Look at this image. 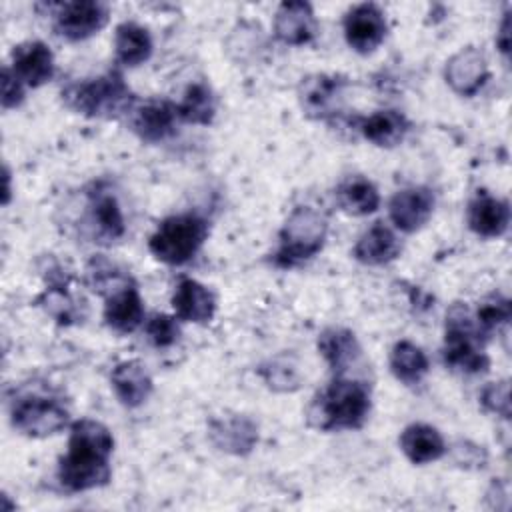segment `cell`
Here are the masks:
<instances>
[{"instance_id":"32","label":"cell","mask_w":512,"mask_h":512,"mask_svg":"<svg viewBox=\"0 0 512 512\" xmlns=\"http://www.w3.org/2000/svg\"><path fill=\"white\" fill-rule=\"evenodd\" d=\"M146 336L148 340L156 346V348H168L172 344L178 342L180 338V324L176 316H168V314H154L146 320L144 324Z\"/></svg>"},{"instance_id":"12","label":"cell","mask_w":512,"mask_h":512,"mask_svg":"<svg viewBox=\"0 0 512 512\" xmlns=\"http://www.w3.org/2000/svg\"><path fill=\"white\" fill-rule=\"evenodd\" d=\"M446 84L460 96H476L490 80V68L484 52L476 46L460 48L444 66Z\"/></svg>"},{"instance_id":"14","label":"cell","mask_w":512,"mask_h":512,"mask_svg":"<svg viewBox=\"0 0 512 512\" xmlns=\"http://www.w3.org/2000/svg\"><path fill=\"white\" fill-rule=\"evenodd\" d=\"M104 322L118 334H130L144 324V302L132 278L104 296Z\"/></svg>"},{"instance_id":"30","label":"cell","mask_w":512,"mask_h":512,"mask_svg":"<svg viewBox=\"0 0 512 512\" xmlns=\"http://www.w3.org/2000/svg\"><path fill=\"white\" fill-rule=\"evenodd\" d=\"M38 304L58 322V324H72L78 320L80 312L76 306V300L72 298V294L68 292V280L64 274H60L58 278H54L50 274L48 286L46 290L40 294Z\"/></svg>"},{"instance_id":"31","label":"cell","mask_w":512,"mask_h":512,"mask_svg":"<svg viewBox=\"0 0 512 512\" xmlns=\"http://www.w3.org/2000/svg\"><path fill=\"white\" fill-rule=\"evenodd\" d=\"M510 316H512V306H510V300L502 294H490L486 296L478 308H476V314L472 316L480 334L486 338L490 336L496 328L504 326L510 322Z\"/></svg>"},{"instance_id":"15","label":"cell","mask_w":512,"mask_h":512,"mask_svg":"<svg viewBox=\"0 0 512 512\" xmlns=\"http://www.w3.org/2000/svg\"><path fill=\"white\" fill-rule=\"evenodd\" d=\"M318 352L330 366L334 376H350L362 366V346L356 334L342 326H330L318 336Z\"/></svg>"},{"instance_id":"21","label":"cell","mask_w":512,"mask_h":512,"mask_svg":"<svg viewBox=\"0 0 512 512\" xmlns=\"http://www.w3.org/2000/svg\"><path fill=\"white\" fill-rule=\"evenodd\" d=\"M210 438L218 450L244 456L258 442V426L242 414L216 418L210 422Z\"/></svg>"},{"instance_id":"34","label":"cell","mask_w":512,"mask_h":512,"mask_svg":"<svg viewBox=\"0 0 512 512\" xmlns=\"http://www.w3.org/2000/svg\"><path fill=\"white\" fill-rule=\"evenodd\" d=\"M260 374L272 390L286 392V390H294L298 386L296 368L286 364L284 358H276V360H270L268 364H262Z\"/></svg>"},{"instance_id":"35","label":"cell","mask_w":512,"mask_h":512,"mask_svg":"<svg viewBox=\"0 0 512 512\" xmlns=\"http://www.w3.org/2000/svg\"><path fill=\"white\" fill-rule=\"evenodd\" d=\"M24 84L12 74L10 66L2 68V108L10 110L24 102Z\"/></svg>"},{"instance_id":"37","label":"cell","mask_w":512,"mask_h":512,"mask_svg":"<svg viewBox=\"0 0 512 512\" xmlns=\"http://www.w3.org/2000/svg\"><path fill=\"white\" fill-rule=\"evenodd\" d=\"M10 202V172L4 166V196H2V204Z\"/></svg>"},{"instance_id":"4","label":"cell","mask_w":512,"mask_h":512,"mask_svg":"<svg viewBox=\"0 0 512 512\" xmlns=\"http://www.w3.org/2000/svg\"><path fill=\"white\" fill-rule=\"evenodd\" d=\"M326 236V216L312 206H296L278 232L274 264L280 268H292L314 258L324 248Z\"/></svg>"},{"instance_id":"3","label":"cell","mask_w":512,"mask_h":512,"mask_svg":"<svg viewBox=\"0 0 512 512\" xmlns=\"http://www.w3.org/2000/svg\"><path fill=\"white\" fill-rule=\"evenodd\" d=\"M62 100L68 108L88 118H118L128 114L136 96L118 70H108L96 78L66 84Z\"/></svg>"},{"instance_id":"2","label":"cell","mask_w":512,"mask_h":512,"mask_svg":"<svg viewBox=\"0 0 512 512\" xmlns=\"http://www.w3.org/2000/svg\"><path fill=\"white\" fill-rule=\"evenodd\" d=\"M370 406L368 382L356 376H334L332 382L312 398L306 420L312 428L322 432L354 430L364 426Z\"/></svg>"},{"instance_id":"11","label":"cell","mask_w":512,"mask_h":512,"mask_svg":"<svg viewBox=\"0 0 512 512\" xmlns=\"http://www.w3.org/2000/svg\"><path fill=\"white\" fill-rule=\"evenodd\" d=\"M128 126L144 142H162L176 132L180 122L176 104L168 100H144L134 102L128 110Z\"/></svg>"},{"instance_id":"29","label":"cell","mask_w":512,"mask_h":512,"mask_svg":"<svg viewBox=\"0 0 512 512\" xmlns=\"http://www.w3.org/2000/svg\"><path fill=\"white\" fill-rule=\"evenodd\" d=\"M180 122L206 126L214 120L216 114V98L208 84L194 82L186 88L182 100L176 104Z\"/></svg>"},{"instance_id":"28","label":"cell","mask_w":512,"mask_h":512,"mask_svg":"<svg viewBox=\"0 0 512 512\" xmlns=\"http://www.w3.org/2000/svg\"><path fill=\"white\" fill-rule=\"evenodd\" d=\"M428 356L410 340H398L390 350V372L406 386L418 384L428 374Z\"/></svg>"},{"instance_id":"6","label":"cell","mask_w":512,"mask_h":512,"mask_svg":"<svg viewBox=\"0 0 512 512\" xmlns=\"http://www.w3.org/2000/svg\"><path fill=\"white\" fill-rule=\"evenodd\" d=\"M208 238V222L194 212L164 218L148 238L152 256L170 266L190 262Z\"/></svg>"},{"instance_id":"23","label":"cell","mask_w":512,"mask_h":512,"mask_svg":"<svg viewBox=\"0 0 512 512\" xmlns=\"http://www.w3.org/2000/svg\"><path fill=\"white\" fill-rule=\"evenodd\" d=\"M400 450L412 464L436 462L446 454V442L442 434L424 422L408 424L398 438Z\"/></svg>"},{"instance_id":"13","label":"cell","mask_w":512,"mask_h":512,"mask_svg":"<svg viewBox=\"0 0 512 512\" xmlns=\"http://www.w3.org/2000/svg\"><path fill=\"white\" fill-rule=\"evenodd\" d=\"M434 202V194L426 186L404 188L390 198L388 214L400 232L412 234L428 224L434 212Z\"/></svg>"},{"instance_id":"5","label":"cell","mask_w":512,"mask_h":512,"mask_svg":"<svg viewBox=\"0 0 512 512\" xmlns=\"http://www.w3.org/2000/svg\"><path fill=\"white\" fill-rule=\"evenodd\" d=\"M486 338L480 334L470 310L464 304H452L446 312V332L442 358L452 370L464 374H480L490 366V358L484 352Z\"/></svg>"},{"instance_id":"10","label":"cell","mask_w":512,"mask_h":512,"mask_svg":"<svg viewBox=\"0 0 512 512\" xmlns=\"http://www.w3.org/2000/svg\"><path fill=\"white\" fill-rule=\"evenodd\" d=\"M342 26L348 46L358 54L374 52L384 42L388 32L384 12L372 2L352 6L344 16Z\"/></svg>"},{"instance_id":"25","label":"cell","mask_w":512,"mask_h":512,"mask_svg":"<svg viewBox=\"0 0 512 512\" xmlns=\"http://www.w3.org/2000/svg\"><path fill=\"white\" fill-rule=\"evenodd\" d=\"M334 194L340 210L350 216H366L376 212L380 206L378 188L360 174H354L342 180Z\"/></svg>"},{"instance_id":"19","label":"cell","mask_w":512,"mask_h":512,"mask_svg":"<svg viewBox=\"0 0 512 512\" xmlns=\"http://www.w3.org/2000/svg\"><path fill=\"white\" fill-rule=\"evenodd\" d=\"M174 316L184 322L206 324L216 314L214 292L194 278H180L172 294Z\"/></svg>"},{"instance_id":"16","label":"cell","mask_w":512,"mask_h":512,"mask_svg":"<svg viewBox=\"0 0 512 512\" xmlns=\"http://www.w3.org/2000/svg\"><path fill=\"white\" fill-rule=\"evenodd\" d=\"M314 8L302 0L282 2L274 14V36L288 46H304L316 38Z\"/></svg>"},{"instance_id":"26","label":"cell","mask_w":512,"mask_h":512,"mask_svg":"<svg viewBox=\"0 0 512 512\" xmlns=\"http://www.w3.org/2000/svg\"><path fill=\"white\" fill-rule=\"evenodd\" d=\"M152 36L148 28L136 22H122L114 32V52L116 62L122 66H138L144 64L152 56Z\"/></svg>"},{"instance_id":"17","label":"cell","mask_w":512,"mask_h":512,"mask_svg":"<svg viewBox=\"0 0 512 512\" xmlns=\"http://www.w3.org/2000/svg\"><path fill=\"white\" fill-rule=\"evenodd\" d=\"M10 58L12 74L26 88H38L54 76V54L50 46L40 40H28L14 46Z\"/></svg>"},{"instance_id":"36","label":"cell","mask_w":512,"mask_h":512,"mask_svg":"<svg viewBox=\"0 0 512 512\" xmlns=\"http://www.w3.org/2000/svg\"><path fill=\"white\" fill-rule=\"evenodd\" d=\"M496 46L502 52V56L508 58V54H510V16H508V12L504 14L500 30L496 32Z\"/></svg>"},{"instance_id":"9","label":"cell","mask_w":512,"mask_h":512,"mask_svg":"<svg viewBox=\"0 0 512 512\" xmlns=\"http://www.w3.org/2000/svg\"><path fill=\"white\" fill-rule=\"evenodd\" d=\"M348 78L340 74H310L298 84V104L312 120H332L340 114Z\"/></svg>"},{"instance_id":"27","label":"cell","mask_w":512,"mask_h":512,"mask_svg":"<svg viewBox=\"0 0 512 512\" xmlns=\"http://www.w3.org/2000/svg\"><path fill=\"white\" fill-rule=\"evenodd\" d=\"M90 220L98 238L104 240H118L126 232L124 214L114 194L106 190H98L90 196Z\"/></svg>"},{"instance_id":"8","label":"cell","mask_w":512,"mask_h":512,"mask_svg":"<svg viewBox=\"0 0 512 512\" xmlns=\"http://www.w3.org/2000/svg\"><path fill=\"white\" fill-rule=\"evenodd\" d=\"M52 28L58 36L78 42L98 34L110 18V6L98 0H72L52 6Z\"/></svg>"},{"instance_id":"7","label":"cell","mask_w":512,"mask_h":512,"mask_svg":"<svg viewBox=\"0 0 512 512\" xmlns=\"http://www.w3.org/2000/svg\"><path fill=\"white\" fill-rule=\"evenodd\" d=\"M10 418L24 436L48 438L68 426L70 412L54 394L26 392L14 400Z\"/></svg>"},{"instance_id":"1","label":"cell","mask_w":512,"mask_h":512,"mask_svg":"<svg viewBox=\"0 0 512 512\" xmlns=\"http://www.w3.org/2000/svg\"><path fill=\"white\" fill-rule=\"evenodd\" d=\"M114 436L98 420L80 418L70 424L66 454L58 460V482L68 492H86L106 486L112 478L110 458Z\"/></svg>"},{"instance_id":"22","label":"cell","mask_w":512,"mask_h":512,"mask_svg":"<svg viewBox=\"0 0 512 512\" xmlns=\"http://www.w3.org/2000/svg\"><path fill=\"white\" fill-rule=\"evenodd\" d=\"M402 252V244L392 228L382 222H374L356 242L352 254L366 266H384L396 260Z\"/></svg>"},{"instance_id":"24","label":"cell","mask_w":512,"mask_h":512,"mask_svg":"<svg viewBox=\"0 0 512 512\" xmlns=\"http://www.w3.org/2000/svg\"><path fill=\"white\" fill-rule=\"evenodd\" d=\"M358 130L362 132V136L368 142H372L380 148H392V146H398L406 138V134L410 130V122L398 110H378V112L362 118Z\"/></svg>"},{"instance_id":"18","label":"cell","mask_w":512,"mask_h":512,"mask_svg":"<svg viewBox=\"0 0 512 512\" xmlns=\"http://www.w3.org/2000/svg\"><path fill=\"white\" fill-rule=\"evenodd\" d=\"M466 222L474 234L482 238H498L508 230L510 204L486 190H478L468 202Z\"/></svg>"},{"instance_id":"33","label":"cell","mask_w":512,"mask_h":512,"mask_svg":"<svg viewBox=\"0 0 512 512\" xmlns=\"http://www.w3.org/2000/svg\"><path fill=\"white\" fill-rule=\"evenodd\" d=\"M480 404L486 412L508 420L510 418V384H508V380H498V382L486 384L480 392Z\"/></svg>"},{"instance_id":"20","label":"cell","mask_w":512,"mask_h":512,"mask_svg":"<svg viewBox=\"0 0 512 512\" xmlns=\"http://www.w3.org/2000/svg\"><path fill=\"white\" fill-rule=\"evenodd\" d=\"M110 384H112L116 398L126 408H136V406L144 404L154 390L152 376L140 360L118 362L112 368Z\"/></svg>"}]
</instances>
